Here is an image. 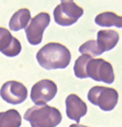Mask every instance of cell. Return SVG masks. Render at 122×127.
<instances>
[{
    "label": "cell",
    "mask_w": 122,
    "mask_h": 127,
    "mask_svg": "<svg viewBox=\"0 0 122 127\" xmlns=\"http://www.w3.org/2000/svg\"><path fill=\"white\" fill-rule=\"evenodd\" d=\"M74 74L77 78L88 77L97 82L112 84L115 79L112 65L102 58H92L88 54H82L74 64Z\"/></svg>",
    "instance_id": "obj_1"
},
{
    "label": "cell",
    "mask_w": 122,
    "mask_h": 127,
    "mask_svg": "<svg viewBox=\"0 0 122 127\" xmlns=\"http://www.w3.org/2000/svg\"><path fill=\"white\" fill-rule=\"evenodd\" d=\"M35 57L43 69H65L71 61V52L59 42H48L37 51Z\"/></svg>",
    "instance_id": "obj_2"
},
{
    "label": "cell",
    "mask_w": 122,
    "mask_h": 127,
    "mask_svg": "<svg viewBox=\"0 0 122 127\" xmlns=\"http://www.w3.org/2000/svg\"><path fill=\"white\" fill-rule=\"evenodd\" d=\"M24 118L31 127H55L62 121L60 110L50 105H34L27 109Z\"/></svg>",
    "instance_id": "obj_3"
},
{
    "label": "cell",
    "mask_w": 122,
    "mask_h": 127,
    "mask_svg": "<svg viewBox=\"0 0 122 127\" xmlns=\"http://www.w3.org/2000/svg\"><path fill=\"white\" fill-rule=\"evenodd\" d=\"M118 92L113 88L94 86L88 92V99L103 111L112 110L118 102Z\"/></svg>",
    "instance_id": "obj_4"
},
{
    "label": "cell",
    "mask_w": 122,
    "mask_h": 127,
    "mask_svg": "<svg viewBox=\"0 0 122 127\" xmlns=\"http://www.w3.org/2000/svg\"><path fill=\"white\" fill-rule=\"evenodd\" d=\"M84 14V9L78 6L74 1H61L54 11L53 17L56 24L62 27H69L74 25Z\"/></svg>",
    "instance_id": "obj_5"
},
{
    "label": "cell",
    "mask_w": 122,
    "mask_h": 127,
    "mask_svg": "<svg viewBox=\"0 0 122 127\" xmlns=\"http://www.w3.org/2000/svg\"><path fill=\"white\" fill-rule=\"evenodd\" d=\"M49 23L50 16L46 12L38 13L31 19L30 25L25 28L27 39L31 45H37L42 41L44 30L48 27Z\"/></svg>",
    "instance_id": "obj_6"
},
{
    "label": "cell",
    "mask_w": 122,
    "mask_h": 127,
    "mask_svg": "<svg viewBox=\"0 0 122 127\" xmlns=\"http://www.w3.org/2000/svg\"><path fill=\"white\" fill-rule=\"evenodd\" d=\"M57 94L56 84L49 79H42L36 82L30 91V98L36 105H44Z\"/></svg>",
    "instance_id": "obj_7"
},
{
    "label": "cell",
    "mask_w": 122,
    "mask_h": 127,
    "mask_svg": "<svg viewBox=\"0 0 122 127\" xmlns=\"http://www.w3.org/2000/svg\"><path fill=\"white\" fill-rule=\"evenodd\" d=\"M0 95L2 99L8 103L19 104L27 99L28 90L21 82L8 81L2 85L0 89Z\"/></svg>",
    "instance_id": "obj_8"
},
{
    "label": "cell",
    "mask_w": 122,
    "mask_h": 127,
    "mask_svg": "<svg viewBox=\"0 0 122 127\" xmlns=\"http://www.w3.org/2000/svg\"><path fill=\"white\" fill-rule=\"evenodd\" d=\"M66 115L68 118L74 120L79 124L81 117L85 116L88 111L86 102L76 94H70L66 97Z\"/></svg>",
    "instance_id": "obj_9"
},
{
    "label": "cell",
    "mask_w": 122,
    "mask_h": 127,
    "mask_svg": "<svg viewBox=\"0 0 122 127\" xmlns=\"http://www.w3.org/2000/svg\"><path fill=\"white\" fill-rule=\"evenodd\" d=\"M22 50L21 42L11 34L9 30L0 27V52L8 57L17 56Z\"/></svg>",
    "instance_id": "obj_10"
},
{
    "label": "cell",
    "mask_w": 122,
    "mask_h": 127,
    "mask_svg": "<svg viewBox=\"0 0 122 127\" xmlns=\"http://www.w3.org/2000/svg\"><path fill=\"white\" fill-rule=\"evenodd\" d=\"M119 40L118 32L113 30H100L96 34V46L98 50L103 53L104 51L111 50L116 46Z\"/></svg>",
    "instance_id": "obj_11"
},
{
    "label": "cell",
    "mask_w": 122,
    "mask_h": 127,
    "mask_svg": "<svg viewBox=\"0 0 122 127\" xmlns=\"http://www.w3.org/2000/svg\"><path fill=\"white\" fill-rule=\"evenodd\" d=\"M30 19H31L30 11L29 9L27 8L19 9L12 15L9 21V28L11 31H14V32L23 30L28 26Z\"/></svg>",
    "instance_id": "obj_12"
},
{
    "label": "cell",
    "mask_w": 122,
    "mask_h": 127,
    "mask_svg": "<svg viewBox=\"0 0 122 127\" xmlns=\"http://www.w3.org/2000/svg\"><path fill=\"white\" fill-rule=\"evenodd\" d=\"M94 23L99 27H122V17L110 11L100 13L95 16Z\"/></svg>",
    "instance_id": "obj_13"
},
{
    "label": "cell",
    "mask_w": 122,
    "mask_h": 127,
    "mask_svg": "<svg viewBox=\"0 0 122 127\" xmlns=\"http://www.w3.org/2000/svg\"><path fill=\"white\" fill-rule=\"evenodd\" d=\"M22 117L17 109L11 108L0 112V127H20Z\"/></svg>",
    "instance_id": "obj_14"
},
{
    "label": "cell",
    "mask_w": 122,
    "mask_h": 127,
    "mask_svg": "<svg viewBox=\"0 0 122 127\" xmlns=\"http://www.w3.org/2000/svg\"><path fill=\"white\" fill-rule=\"evenodd\" d=\"M79 51L80 53H83V54H88L90 56H98L100 54H102L97 46H96V42L95 40L93 39H91V40H88L86 41L84 44H82L80 47H79Z\"/></svg>",
    "instance_id": "obj_15"
},
{
    "label": "cell",
    "mask_w": 122,
    "mask_h": 127,
    "mask_svg": "<svg viewBox=\"0 0 122 127\" xmlns=\"http://www.w3.org/2000/svg\"><path fill=\"white\" fill-rule=\"evenodd\" d=\"M69 127H88V126H86V125H81V124H71Z\"/></svg>",
    "instance_id": "obj_16"
}]
</instances>
